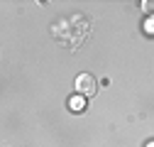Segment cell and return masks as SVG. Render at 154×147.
I'll return each instance as SVG.
<instances>
[{
	"label": "cell",
	"instance_id": "6da1fadb",
	"mask_svg": "<svg viewBox=\"0 0 154 147\" xmlns=\"http://www.w3.org/2000/svg\"><path fill=\"white\" fill-rule=\"evenodd\" d=\"M76 91H79V96L88 98V96H93L95 91H98V81H95L91 74H79V79H76Z\"/></svg>",
	"mask_w": 154,
	"mask_h": 147
},
{
	"label": "cell",
	"instance_id": "7a4b0ae2",
	"mask_svg": "<svg viewBox=\"0 0 154 147\" xmlns=\"http://www.w3.org/2000/svg\"><path fill=\"white\" fill-rule=\"evenodd\" d=\"M69 108L73 110V113H83V110H86V98L76 93L73 98H69Z\"/></svg>",
	"mask_w": 154,
	"mask_h": 147
}]
</instances>
